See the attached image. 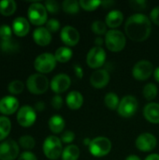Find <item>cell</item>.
Masks as SVG:
<instances>
[{"instance_id":"1","label":"cell","mask_w":159,"mask_h":160,"mask_svg":"<svg viewBox=\"0 0 159 160\" xmlns=\"http://www.w3.org/2000/svg\"><path fill=\"white\" fill-rule=\"evenodd\" d=\"M125 30L131 40L137 42L143 41L147 39L151 34V21L146 15L141 13L131 15L126 22Z\"/></svg>"},{"instance_id":"2","label":"cell","mask_w":159,"mask_h":160,"mask_svg":"<svg viewBox=\"0 0 159 160\" xmlns=\"http://www.w3.org/2000/svg\"><path fill=\"white\" fill-rule=\"evenodd\" d=\"M105 43L108 50L113 52H118L125 48L127 39L125 35L121 31L112 29L106 33Z\"/></svg>"},{"instance_id":"3","label":"cell","mask_w":159,"mask_h":160,"mask_svg":"<svg viewBox=\"0 0 159 160\" xmlns=\"http://www.w3.org/2000/svg\"><path fill=\"white\" fill-rule=\"evenodd\" d=\"M43 153L49 159H58L63 153L61 140L53 135L47 137L43 142Z\"/></svg>"},{"instance_id":"4","label":"cell","mask_w":159,"mask_h":160,"mask_svg":"<svg viewBox=\"0 0 159 160\" xmlns=\"http://www.w3.org/2000/svg\"><path fill=\"white\" fill-rule=\"evenodd\" d=\"M26 86L30 93L35 95H41L49 88V81L47 77L40 73H35L28 77Z\"/></svg>"},{"instance_id":"5","label":"cell","mask_w":159,"mask_h":160,"mask_svg":"<svg viewBox=\"0 0 159 160\" xmlns=\"http://www.w3.org/2000/svg\"><path fill=\"white\" fill-rule=\"evenodd\" d=\"M29 22L35 25H42L47 22V9L41 3L36 2L29 6L27 10Z\"/></svg>"},{"instance_id":"6","label":"cell","mask_w":159,"mask_h":160,"mask_svg":"<svg viewBox=\"0 0 159 160\" xmlns=\"http://www.w3.org/2000/svg\"><path fill=\"white\" fill-rule=\"evenodd\" d=\"M112 150V142L108 138L97 137L91 141L89 145V152L96 158H102L107 156Z\"/></svg>"},{"instance_id":"7","label":"cell","mask_w":159,"mask_h":160,"mask_svg":"<svg viewBox=\"0 0 159 160\" xmlns=\"http://www.w3.org/2000/svg\"><path fill=\"white\" fill-rule=\"evenodd\" d=\"M56 59L53 54L50 52H44L39 54L34 62V67L40 74L49 73L52 71L56 66Z\"/></svg>"},{"instance_id":"8","label":"cell","mask_w":159,"mask_h":160,"mask_svg":"<svg viewBox=\"0 0 159 160\" xmlns=\"http://www.w3.org/2000/svg\"><path fill=\"white\" fill-rule=\"evenodd\" d=\"M138 110V100L133 96L124 97L118 106V114L124 118L132 117Z\"/></svg>"},{"instance_id":"9","label":"cell","mask_w":159,"mask_h":160,"mask_svg":"<svg viewBox=\"0 0 159 160\" xmlns=\"http://www.w3.org/2000/svg\"><path fill=\"white\" fill-rule=\"evenodd\" d=\"M19 144L9 139L0 143V160H14L19 158Z\"/></svg>"},{"instance_id":"10","label":"cell","mask_w":159,"mask_h":160,"mask_svg":"<svg viewBox=\"0 0 159 160\" xmlns=\"http://www.w3.org/2000/svg\"><path fill=\"white\" fill-rule=\"evenodd\" d=\"M106 57L107 55L105 50L102 47L96 46L88 52L86 62L91 68H98L104 65L106 61Z\"/></svg>"},{"instance_id":"11","label":"cell","mask_w":159,"mask_h":160,"mask_svg":"<svg viewBox=\"0 0 159 160\" xmlns=\"http://www.w3.org/2000/svg\"><path fill=\"white\" fill-rule=\"evenodd\" d=\"M37 113L34 108L28 105L21 107L17 113V122L23 128H29L36 122Z\"/></svg>"},{"instance_id":"12","label":"cell","mask_w":159,"mask_h":160,"mask_svg":"<svg viewBox=\"0 0 159 160\" xmlns=\"http://www.w3.org/2000/svg\"><path fill=\"white\" fill-rule=\"evenodd\" d=\"M153 73V65L147 60H141L135 64L132 74L133 77L138 81H145L151 77Z\"/></svg>"},{"instance_id":"13","label":"cell","mask_w":159,"mask_h":160,"mask_svg":"<svg viewBox=\"0 0 159 160\" xmlns=\"http://www.w3.org/2000/svg\"><path fill=\"white\" fill-rule=\"evenodd\" d=\"M70 84H71V80L68 77V75L65 73L57 74L56 76H54L50 83L51 89L52 90V92H54L57 95L66 92L69 88Z\"/></svg>"},{"instance_id":"14","label":"cell","mask_w":159,"mask_h":160,"mask_svg":"<svg viewBox=\"0 0 159 160\" xmlns=\"http://www.w3.org/2000/svg\"><path fill=\"white\" fill-rule=\"evenodd\" d=\"M157 144V138L151 133H142L136 140V147L142 152L153 151Z\"/></svg>"},{"instance_id":"15","label":"cell","mask_w":159,"mask_h":160,"mask_svg":"<svg viewBox=\"0 0 159 160\" xmlns=\"http://www.w3.org/2000/svg\"><path fill=\"white\" fill-rule=\"evenodd\" d=\"M60 38L64 44H66L67 47H73L77 45L80 40V34L78 30L73 26L67 25L62 28Z\"/></svg>"},{"instance_id":"16","label":"cell","mask_w":159,"mask_h":160,"mask_svg":"<svg viewBox=\"0 0 159 160\" xmlns=\"http://www.w3.org/2000/svg\"><path fill=\"white\" fill-rule=\"evenodd\" d=\"M19 109V100L12 96H6L0 99V112L5 115L14 113Z\"/></svg>"},{"instance_id":"17","label":"cell","mask_w":159,"mask_h":160,"mask_svg":"<svg viewBox=\"0 0 159 160\" xmlns=\"http://www.w3.org/2000/svg\"><path fill=\"white\" fill-rule=\"evenodd\" d=\"M110 82V74L106 69H97L90 77V83L95 88H103Z\"/></svg>"},{"instance_id":"18","label":"cell","mask_w":159,"mask_h":160,"mask_svg":"<svg viewBox=\"0 0 159 160\" xmlns=\"http://www.w3.org/2000/svg\"><path fill=\"white\" fill-rule=\"evenodd\" d=\"M33 38L35 42L39 46H47L52 41L51 32L46 27H37L33 32Z\"/></svg>"},{"instance_id":"19","label":"cell","mask_w":159,"mask_h":160,"mask_svg":"<svg viewBox=\"0 0 159 160\" xmlns=\"http://www.w3.org/2000/svg\"><path fill=\"white\" fill-rule=\"evenodd\" d=\"M30 29L29 21L23 17H17L12 22V31L18 37H24Z\"/></svg>"},{"instance_id":"20","label":"cell","mask_w":159,"mask_h":160,"mask_svg":"<svg viewBox=\"0 0 159 160\" xmlns=\"http://www.w3.org/2000/svg\"><path fill=\"white\" fill-rule=\"evenodd\" d=\"M145 119L152 124H159V104L151 102L148 103L143 110Z\"/></svg>"},{"instance_id":"21","label":"cell","mask_w":159,"mask_h":160,"mask_svg":"<svg viewBox=\"0 0 159 160\" xmlns=\"http://www.w3.org/2000/svg\"><path fill=\"white\" fill-rule=\"evenodd\" d=\"M66 103L67 107L71 110H78L83 104V97L78 91H71L68 93L66 98Z\"/></svg>"},{"instance_id":"22","label":"cell","mask_w":159,"mask_h":160,"mask_svg":"<svg viewBox=\"0 0 159 160\" xmlns=\"http://www.w3.org/2000/svg\"><path fill=\"white\" fill-rule=\"evenodd\" d=\"M124 21V15L120 10H112L108 13L105 22L107 26L111 28H116L122 24Z\"/></svg>"},{"instance_id":"23","label":"cell","mask_w":159,"mask_h":160,"mask_svg":"<svg viewBox=\"0 0 159 160\" xmlns=\"http://www.w3.org/2000/svg\"><path fill=\"white\" fill-rule=\"evenodd\" d=\"M65 126H66L65 120L60 115H53L49 120L50 130L54 134L61 133L63 131V129L65 128Z\"/></svg>"},{"instance_id":"24","label":"cell","mask_w":159,"mask_h":160,"mask_svg":"<svg viewBox=\"0 0 159 160\" xmlns=\"http://www.w3.org/2000/svg\"><path fill=\"white\" fill-rule=\"evenodd\" d=\"M54 57L57 62L60 63H67L72 57V51L68 47H60L55 51Z\"/></svg>"},{"instance_id":"25","label":"cell","mask_w":159,"mask_h":160,"mask_svg":"<svg viewBox=\"0 0 159 160\" xmlns=\"http://www.w3.org/2000/svg\"><path fill=\"white\" fill-rule=\"evenodd\" d=\"M80 157V149L78 146L70 144L67 146L62 153V159L63 160H77Z\"/></svg>"},{"instance_id":"26","label":"cell","mask_w":159,"mask_h":160,"mask_svg":"<svg viewBox=\"0 0 159 160\" xmlns=\"http://www.w3.org/2000/svg\"><path fill=\"white\" fill-rule=\"evenodd\" d=\"M16 2L14 0L0 1V13L4 16H10L16 10Z\"/></svg>"},{"instance_id":"27","label":"cell","mask_w":159,"mask_h":160,"mask_svg":"<svg viewBox=\"0 0 159 160\" xmlns=\"http://www.w3.org/2000/svg\"><path fill=\"white\" fill-rule=\"evenodd\" d=\"M11 130L10 120L6 116H0V141L5 140Z\"/></svg>"},{"instance_id":"28","label":"cell","mask_w":159,"mask_h":160,"mask_svg":"<svg viewBox=\"0 0 159 160\" xmlns=\"http://www.w3.org/2000/svg\"><path fill=\"white\" fill-rule=\"evenodd\" d=\"M63 9L65 12L69 14H75L78 13L80 10V2L76 0H65L62 4Z\"/></svg>"},{"instance_id":"29","label":"cell","mask_w":159,"mask_h":160,"mask_svg":"<svg viewBox=\"0 0 159 160\" xmlns=\"http://www.w3.org/2000/svg\"><path fill=\"white\" fill-rule=\"evenodd\" d=\"M19 49V44L16 40L10 38L8 40H2L1 41V50L6 53H12L16 52Z\"/></svg>"},{"instance_id":"30","label":"cell","mask_w":159,"mask_h":160,"mask_svg":"<svg viewBox=\"0 0 159 160\" xmlns=\"http://www.w3.org/2000/svg\"><path fill=\"white\" fill-rule=\"evenodd\" d=\"M104 103L109 109L115 110V109H118V106L120 104V100H119V98L116 94L108 93L104 98Z\"/></svg>"},{"instance_id":"31","label":"cell","mask_w":159,"mask_h":160,"mask_svg":"<svg viewBox=\"0 0 159 160\" xmlns=\"http://www.w3.org/2000/svg\"><path fill=\"white\" fill-rule=\"evenodd\" d=\"M157 87L155 83H147L142 90V94L147 100H153L157 96Z\"/></svg>"},{"instance_id":"32","label":"cell","mask_w":159,"mask_h":160,"mask_svg":"<svg viewBox=\"0 0 159 160\" xmlns=\"http://www.w3.org/2000/svg\"><path fill=\"white\" fill-rule=\"evenodd\" d=\"M19 144L25 150H31L35 147L36 142L32 136L23 135L19 139Z\"/></svg>"},{"instance_id":"33","label":"cell","mask_w":159,"mask_h":160,"mask_svg":"<svg viewBox=\"0 0 159 160\" xmlns=\"http://www.w3.org/2000/svg\"><path fill=\"white\" fill-rule=\"evenodd\" d=\"M101 5V1L98 0H81L80 6L82 8L87 11H93Z\"/></svg>"},{"instance_id":"34","label":"cell","mask_w":159,"mask_h":160,"mask_svg":"<svg viewBox=\"0 0 159 160\" xmlns=\"http://www.w3.org/2000/svg\"><path fill=\"white\" fill-rule=\"evenodd\" d=\"M24 89V84L22 81L19 80H15L9 82L8 84V91L10 94L13 95H18L21 94Z\"/></svg>"},{"instance_id":"35","label":"cell","mask_w":159,"mask_h":160,"mask_svg":"<svg viewBox=\"0 0 159 160\" xmlns=\"http://www.w3.org/2000/svg\"><path fill=\"white\" fill-rule=\"evenodd\" d=\"M92 31L97 35H104L107 31V24L102 21H95L91 25Z\"/></svg>"},{"instance_id":"36","label":"cell","mask_w":159,"mask_h":160,"mask_svg":"<svg viewBox=\"0 0 159 160\" xmlns=\"http://www.w3.org/2000/svg\"><path fill=\"white\" fill-rule=\"evenodd\" d=\"M12 28L7 24H3L0 26V38L1 40H8L11 38Z\"/></svg>"},{"instance_id":"37","label":"cell","mask_w":159,"mask_h":160,"mask_svg":"<svg viewBox=\"0 0 159 160\" xmlns=\"http://www.w3.org/2000/svg\"><path fill=\"white\" fill-rule=\"evenodd\" d=\"M46 28H47L51 33H52V32L55 33V32H57V31L59 30V28H60V22H59V21L56 20V19H50V20H48L47 22H46Z\"/></svg>"},{"instance_id":"38","label":"cell","mask_w":159,"mask_h":160,"mask_svg":"<svg viewBox=\"0 0 159 160\" xmlns=\"http://www.w3.org/2000/svg\"><path fill=\"white\" fill-rule=\"evenodd\" d=\"M44 6H45L47 11H49L51 13H56L59 10V4L55 0H47L45 2Z\"/></svg>"},{"instance_id":"39","label":"cell","mask_w":159,"mask_h":160,"mask_svg":"<svg viewBox=\"0 0 159 160\" xmlns=\"http://www.w3.org/2000/svg\"><path fill=\"white\" fill-rule=\"evenodd\" d=\"M129 5L133 9L136 10H142L145 9L147 7V2L145 0H131L129 2Z\"/></svg>"},{"instance_id":"40","label":"cell","mask_w":159,"mask_h":160,"mask_svg":"<svg viewBox=\"0 0 159 160\" xmlns=\"http://www.w3.org/2000/svg\"><path fill=\"white\" fill-rule=\"evenodd\" d=\"M75 139V134L74 132L70 131V130H67V131H65L61 137V142H64V143H71Z\"/></svg>"},{"instance_id":"41","label":"cell","mask_w":159,"mask_h":160,"mask_svg":"<svg viewBox=\"0 0 159 160\" xmlns=\"http://www.w3.org/2000/svg\"><path fill=\"white\" fill-rule=\"evenodd\" d=\"M51 103H52V108H54L55 110H59L63 106V98L59 95H56L52 98Z\"/></svg>"},{"instance_id":"42","label":"cell","mask_w":159,"mask_h":160,"mask_svg":"<svg viewBox=\"0 0 159 160\" xmlns=\"http://www.w3.org/2000/svg\"><path fill=\"white\" fill-rule=\"evenodd\" d=\"M18 160H37V157L35 154H33L32 152H29V151H25V152H22Z\"/></svg>"},{"instance_id":"43","label":"cell","mask_w":159,"mask_h":160,"mask_svg":"<svg viewBox=\"0 0 159 160\" xmlns=\"http://www.w3.org/2000/svg\"><path fill=\"white\" fill-rule=\"evenodd\" d=\"M150 18H151V21L159 25V6L158 7H156L152 9L151 13H150Z\"/></svg>"},{"instance_id":"44","label":"cell","mask_w":159,"mask_h":160,"mask_svg":"<svg viewBox=\"0 0 159 160\" xmlns=\"http://www.w3.org/2000/svg\"><path fill=\"white\" fill-rule=\"evenodd\" d=\"M74 71H75L76 76H77L79 79H82V78L83 70H82V67H81L80 65H74Z\"/></svg>"},{"instance_id":"45","label":"cell","mask_w":159,"mask_h":160,"mask_svg":"<svg viewBox=\"0 0 159 160\" xmlns=\"http://www.w3.org/2000/svg\"><path fill=\"white\" fill-rule=\"evenodd\" d=\"M35 108H36V110H37V112H41V111H43V110L45 109V104H44V102L39 101V102H37V103L35 105Z\"/></svg>"},{"instance_id":"46","label":"cell","mask_w":159,"mask_h":160,"mask_svg":"<svg viewBox=\"0 0 159 160\" xmlns=\"http://www.w3.org/2000/svg\"><path fill=\"white\" fill-rule=\"evenodd\" d=\"M101 5L104 7V8H111V6L114 5V2H113V1H109V0H107V1L101 2Z\"/></svg>"},{"instance_id":"47","label":"cell","mask_w":159,"mask_h":160,"mask_svg":"<svg viewBox=\"0 0 159 160\" xmlns=\"http://www.w3.org/2000/svg\"><path fill=\"white\" fill-rule=\"evenodd\" d=\"M145 160H159V155L158 154H151L145 158Z\"/></svg>"},{"instance_id":"48","label":"cell","mask_w":159,"mask_h":160,"mask_svg":"<svg viewBox=\"0 0 159 160\" xmlns=\"http://www.w3.org/2000/svg\"><path fill=\"white\" fill-rule=\"evenodd\" d=\"M95 43H96V45H97V47H101V45H102V43H103V40H102L101 38H97L96 40H95Z\"/></svg>"},{"instance_id":"49","label":"cell","mask_w":159,"mask_h":160,"mask_svg":"<svg viewBox=\"0 0 159 160\" xmlns=\"http://www.w3.org/2000/svg\"><path fill=\"white\" fill-rule=\"evenodd\" d=\"M126 160H142L138 156H135V155H131V156H128Z\"/></svg>"},{"instance_id":"50","label":"cell","mask_w":159,"mask_h":160,"mask_svg":"<svg viewBox=\"0 0 159 160\" xmlns=\"http://www.w3.org/2000/svg\"><path fill=\"white\" fill-rule=\"evenodd\" d=\"M154 75H155V79H156V81L159 82V67L157 68H156V70H155V72H154Z\"/></svg>"}]
</instances>
